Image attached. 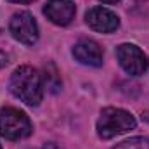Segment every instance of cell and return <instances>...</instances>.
I'll use <instances>...</instances> for the list:
<instances>
[{
  "label": "cell",
  "instance_id": "6",
  "mask_svg": "<svg viewBox=\"0 0 149 149\" xmlns=\"http://www.w3.org/2000/svg\"><path fill=\"white\" fill-rule=\"evenodd\" d=\"M87 19V24L99 31V33H113L118 26H120V21H118V16L113 14L111 10L104 9V7H94L87 12L85 16Z\"/></svg>",
  "mask_w": 149,
  "mask_h": 149
},
{
  "label": "cell",
  "instance_id": "14",
  "mask_svg": "<svg viewBox=\"0 0 149 149\" xmlns=\"http://www.w3.org/2000/svg\"><path fill=\"white\" fill-rule=\"evenodd\" d=\"M101 2H104V3H116V2H120V0H101Z\"/></svg>",
  "mask_w": 149,
  "mask_h": 149
},
{
  "label": "cell",
  "instance_id": "3",
  "mask_svg": "<svg viewBox=\"0 0 149 149\" xmlns=\"http://www.w3.org/2000/svg\"><path fill=\"white\" fill-rule=\"evenodd\" d=\"M30 118L16 108H3L0 111V134L9 141L24 139L31 134Z\"/></svg>",
  "mask_w": 149,
  "mask_h": 149
},
{
  "label": "cell",
  "instance_id": "7",
  "mask_svg": "<svg viewBox=\"0 0 149 149\" xmlns=\"http://www.w3.org/2000/svg\"><path fill=\"white\" fill-rule=\"evenodd\" d=\"M74 3L71 0H50L43 7V14L47 16V19L59 26L70 24L74 17Z\"/></svg>",
  "mask_w": 149,
  "mask_h": 149
},
{
  "label": "cell",
  "instance_id": "5",
  "mask_svg": "<svg viewBox=\"0 0 149 149\" xmlns=\"http://www.w3.org/2000/svg\"><path fill=\"white\" fill-rule=\"evenodd\" d=\"M9 30L12 33V37L19 40L24 45H33L38 40V26L35 17L30 12H19L14 14L10 23H9Z\"/></svg>",
  "mask_w": 149,
  "mask_h": 149
},
{
  "label": "cell",
  "instance_id": "2",
  "mask_svg": "<svg viewBox=\"0 0 149 149\" xmlns=\"http://www.w3.org/2000/svg\"><path fill=\"white\" fill-rule=\"evenodd\" d=\"M135 128V118L125 109L118 108H106L101 113L97 121V134L102 139H113L120 134Z\"/></svg>",
  "mask_w": 149,
  "mask_h": 149
},
{
  "label": "cell",
  "instance_id": "9",
  "mask_svg": "<svg viewBox=\"0 0 149 149\" xmlns=\"http://www.w3.org/2000/svg\"><path fill=\"white\" fill-rule=\"evenodd\" d=\"M43 81H45V85L50 88V92H57V90H59V87H61V78L57 76V71H56V68H54L52 64H49V66L45 68Z\"/></svg>",
  "mask_w": 149,
  "mask_h": 149
},
{
  "label": "cell",
  "instance_id": "11",
  "mask_svg": "<svg viewBox=\"0 0 149 149\" xmlns=\"http://www.w3.org/2000/svg\"><path fill=\"white\" fill-rule=\"evenodd\" d=\"M5 64H7V56H5V54L0 50V68H3Z\"/></svg>",
  "mask_w": 149,
  "mask_h": 149
},
{
  "label": "cell",
  "instance_id": "4",
  "mask_svg": "<svg viewBox=\"0 0 149 149\" xmlns=\"http://www.w3.org/2000/svg\"><path fill=\"white\" fill-rule=\"evenodd\" d=\"M116 57L120 61V66L128 74L139 76L144 74L149 68L148 56L135 45L132 43H123L116 49Z\"/></svg>",
  "mask_w": 149,
  "mask_h": 149
},
{
  "label": "cell",
  "instance_id": "10",
  "mask_svg": "<svg viewBox=\"0 0 149 149\" xmlns=\"http://www.w3.org/2000/svg\"><path fill=\"white\" fill-rule=\"evenodd\" d=\"M113 149H149V137H134L121 144H116Z\"/></svg>",
  "mask_w": 149,
  "mask_h": 149
},
{
  "label": "cell",
  "instance_id": "12",
  "mask_svg": "<svg viewBox=\"0 0 149 149\" xmlns=\"http://www.w3.org/2000/svg\"><path fill=\"white\" fill-rule=\"evenodd\" d=\"M43 149H61V148H59L57 144H45V146H43Z\"/></svg>",
  "mask_w": 149,
  "mask_h": 149
},
{
  "label": "cell",
  "instance_id": "15",
  "mask_svg": "<svg viewBox=\"0 0 149 149\" xmlns=\"http://www.w3.org/2000/svg\"><path fill=\"white\" fill-rule=\"evenodd\" d=\"M0 149H2V148H0Z\"/></svg>",
  "mask_w": 149,
  "mask_h": 149
},
{
  "label": "cell",
  "instance_id": "13",
  "mask_svg": "<svg viewBox=\"0 0 149 149\" xmlns=\"http://www.w3.org/2000/svg\"><path fill=\"white\" fill-rule=\"evenodd\" d=\"M10 2H16V3H28V2H33V0H10Z\"/></svg>",
  "mask_w": 149,
  "mask_h": 149
},
{
  "label": "cell",
  "instance_id": "8",
  "mask_svg": "<svg viewBox=\"0 0 149 149\" xmlns=\"http://www.w3.org/2000/svg\"><path fill=\"white\" fill-rule=\"evenodd\" d=\"M73 56L76 61L87 66H101L102 64V49L94 40H80L73 49Z\"/></svg>",
  "mask_w": 149,
  "mask_h": 149
},
{
  "label": "cell",
  "instance_id": "1",
  "mask_svg": "<svg viewBox=\"0 0 149 149\" xmlns=\"http://www.w3.org/2000/svg\"><path fill=\"white\" fill-rule=\"evenodd\" d=\"M9 88L24 104L38 106L43 97L42 74L31 66H21L12 73L10 81H9Z\"/></svg>",
  "mask_w": 149,
  "mask_h": 149
}]
</instances>
